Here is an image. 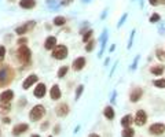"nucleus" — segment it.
<instances>
[{
    "label": "nucleus",
    "mask_w": 165,
    "mask_h": 137,
    "mask_svg": "<svg viewBox=\"0 0 165 137\" xmlns=\"http://www.w3.org/2000/svg\"><path fill=\"white\" fill-rule=\"evenodd\" d=\"M12 75H14V72L10 66H0V88L8 85L12 80Z\"/></svg>",
    "instance_id": "obj_1"
},
{
    "label": "nucleus",
    "mask_w": 165,
    "mask_h": 137,
    "mask_svg": "<svg viewBox=\"0 0 165 137\" xmlns=\"http://www.w3.org/2000/svg\"><path fill=\"white\" fill-rule=\"evenodd\" d=\"M68 70H69V68H68V66H63L62 68H59V72H58V77H59V78L65 77V74L68 73Z\"/></svg>",
    "instance_id": "obj_27"
},
{
    "label": "nucleus",
    "mask_w": 165,
    "mask_h": 137,
    "mask_svg": "<svg viewBox=\"0 0 165 137\" xmlns=\"http://www.w3.org/2000/svg\"><path fill=\"white\" fill-rule=\"evenodd\" d=\"M83 2H85V3H87V2H90V0H83Z\"/></svg>",
    "instance_id": "obj_40"
},
{
    "label": "nucleus",
    "mask_w": 165,
    "mask_h": 137,
    "mask_svg": "<svg viewBox=\"0 0 165 137\" xmlns=\"http://www.w3.org/2000/svg\"><path fill=\"white\" fill-rule=\"evenodd\" d=\"M83 89H84V87H83V85L77 87V91H76V99L80 97V95H81V92H83Z\"/></svg>",
    "instance_id": "obj_31"
},
{
    "label": "nucleus",
    "mask_w": 165,
    "mask_h": 137,
    "mask_svg": "<svg viewBox=\"0 0 165 137\" xmlns=\"http://www.w3.org/2000/svg\"><path fill=\"white\" fill-rule=\"evenodd\" d=\"M94 47H95V41L91 40V41H88L87 45H85V51H87V52H91V51L94 49Z\"/></svg>",
    "instance_id": "obj_28"
},
{
    "label": "nucleus",
    "mask_w": 165,
    "mask_h": 137,
    "mask_svg": "<svg viewBox=\"0 0 165 137\" xmlns=\"http://www.w3.org/2000/svg\"><path fill=\"white\" fill-rule=\"evenodd\" d=\"M32 137H40V136H39V134H33Z\"/></svg>",
    "instance_id": "obj_39"
},
{
    "label": "nucleus",
    "mask_w": 165,
    "mask_h": 137,
    "mask_svg": "<svg viewBox=\"0 0 165 137\" xmlns=\"http://www.w3.org/2000/svg\"><path fill=\"white\" fill-rule=\"evenodd\" d=\"M37 81V75H35V74H32V75H29V77L26 78V80L24 81V84H22V88L24 89H28L29 87H32L33 84Z\"/></svg>",
    "instance_id": "obj_10"
},
{
    "label": "nucleus",
    "mask_w": 165,
    "mask_h": 137,
    "mask_svg": "<svg viewBox=\"0 0 165 137\" xmlns=\"http://www.w3.org/2000/svg\"><path fill=\"white\" fill-rule=\"evenodd\" d=\"M164 70H165V67H164V66H161V65H158V66H153V67L150 68L151 74H154V75H161L162 73H164Z\"/></svg>",
    "instance_id": "obj_17"
},
{
    "label": "nucleus",
    "mask_w": 165,
    "mask_h": 137,
    "mask_svg": "<svg viewBox=\"0 0 165 137\" xmlns=\"http://www.w3.org/2000/svg\"><path fill=\"white\" fill-rule=\"evenodd\" d=\"M131 123H132V116L129 115V114H127L125 116H123V119H121V125H123L124 128H129Z\"/></svg>",
    "instance_id": "obj_19"
},
{
    "label": "nucleus",
    "mask_w": 165,
    "mask_h": 137,
    "mask_svg": "<svg viewBox=\"0 0 165 137\" xmlns=\"http://www.w3.org/2000/svg\"><path fill=\"white\" fill-rule=\"evenodd\" d=\"M55 44H57V39L51 36V37H48V39L45 40L44 47H45V49H52V48L55 47Z\"/></svg>",
    "instance_id": "obj_15"
},
{
    "label": "nucleus",
    "mask_w": 165,
    "mask_h": 137,
    "mask_svg": "<svg viewBox=\"0 0 165 137\" xmlns=\"http://www.w3.org/2000/svg\"><path fill=\"white\" fill-rule=\"evenodd\" d=\"M18 59L21 60L22 65H28L30 60V49L25 45H22L21 48L18 49Z\"/></svg>",
    "instance_id": "obj_2"
},
{
    "label": "nucleus",
    "mask_w": 165,
    "mask_h": 137,
    "mask_svg": "<svg viewBox=\"0 0 165 137\" xmlns=\"http://www.w3.org/2000/svg\"><path fill=\"white\" fill-rule=\"evenodd\" d=\"M92 30H88V32H85L84 33V36H83V41L84 43H88L90 41V39H91V36H92Z\"/></svg>",
    "instance_id": "obj_26"
},
{
    "label": "nucleus",
    "mask_w": 165,
    "mask_h": 137,
    "mask_svg": "<svg viewBox=\"0 0 165 137\" xmlns=\"http://www.w3.org/2000/svg\"><path fill=\"white\" fill-rule=\"evenodd\" d=\"M66 19L63 18V17H57V18L54 19V24L57 25V26H62V25H65Z\"/></svg>",
    "instance_id": "obj_24"
},
{
    "label": "nucleus",
    "mask_w": 165,
    "mask_h": 137,
    "mask_svg": "<svg viewBox=\"0 0 165 137\" xmlns=\"http://www.w3.org/2000/svg\"><path fill=\"white\" fill-rule=\"evenodd\" d=\"M149 132H150L153 136H161V134L165 132V125L164 123H160V122L153 123V125L149 128Z\"/></svg>",
    "instance_id": "obj_5"
},
{
    "label": "nucleus",
    "mask_w": 165,
    "mask_h": 137,
    "mask_svg": "<svg viewBox=\"0 0 165 137\" xmlns=\"http://www.w3.org/2000/svg\"><path fill=\"white\" fill-rule=\"evenodd\" d=\"M8 111H10V104H8V103H6V104L2 103V104H0V114L8 113Z\"/></svg>",
    "instance_id": "obj_25"
},
{
    "label": "nucleus",
    "mask_w": 165,
    "mask_h": 137,
    "mask_svg": "<svg viewBox=\"0 0 165 137\" xmlns=\"http://www.w3.org/2000/svg\"><path fill=\"white\" fill-rule=\"evenodd\" d=\"M51 97L54 99V100H58V99H61V89L58 85H54V87L51 88Z\"/></svg>",
    "instance_id": "obj_16"
},
{
    "label": "nucleus",
    "mask_w": 165,
    "mask_h": 137,
    "mask_svg": "<svg viewBox=\"0 0 165 137\" xmlns=\"http://www.w3.org/2000/svg\"><path fill=\"white\" fill-rule=\"evenodd\" d=\"M35 0H21V3H19V6L22 7V8H33L35 7Z\"/></svg>",
    "instance_id": "obj_18"
},
{
    "label": "nucleus",
    "mask_w": 165,
    "mask_h": 137,
    "mask_svg": "<svg viewBox=\"0 0 165 137\" xmlns=\"http://www.w3.org/2000/svg\"><path fill=\"white\" fill-rule=\"evenodd\" d=\"M147 121V114L144 113L143 110H138L136 111V115H135V123L138 126H143Z\"/></svg>",
    "instance_id": "obj_6"
},
{
    "label": "nucleus",
    "mask_w": 165,
    "mask_h": 137,
    "mask_svg": "<svg viewBox=\"0 0 165 137\" xmlns=\"http://www.w3.org/2000/svg\"><path fill=\"white\" fill-rule=\"evenodd\" d=\"M153 85L156 88H160V89H164L165 88V78H160V80H154Z\"/></svg>",
    "instance_id": "obj_21"
},
{
    "label": "nucleus",
    "mask_w": 165,
    "mask_h": 137,
    "mask_svg": "<svg viewBox=\"0 0 165 137\" xmlns=\"http://www.w3.org/2000/svg\"><path fill=\"white\" fill-rule=\"evenodd\" d=\"M52 56H54L55 59H65V58L68 56V48H66L65 45H58V47H55L54 52H52Z\"/></svg>",
    "instance_id": "obj_4"
},
{
    "label": "nucleus",
    "mask_w": 165,
    "mask_h": 137,
    "mask_svg": "<svg viewBox=\"0 0 165 137\" xmlns=\"http://www.w3.org/2000/svg\"><path fill=\"white\" fill-rule=\"evenodd\" d=\"M44 113H45V110L43 106H35L32 108V111H30V119L32 121H39V119L43 118Z\"/></svg>",
    "instance_id": "obj_3"
},
{
    "label": "nucleus",
    "mask_w": 165,
    "mask_h": 137,
    "mask_svg": "<svg viewBox=\"0 0 165 137\" xmlns=\"http://www.w3.org/2000/svg\"><path fill=\"white\" fill-rule=\"evenodd\" d=\"M4 55H6V48H4V47H0V62H3Z\"/></svg>",
    "instance_id": "obj_30"
},
{
    "label": "nucleus",
    "mask_w": 165,
    "mask_h": 137,
    "mask_svg": "<svg viewBox=\"0 0 165 137\" xmlns=\"http://www.w3.org/2000/svg\"><path fill=\"white\" fill-rule=\"evenodd\" d=\"M28 129H29V126H28L26 123H19V125L14 126L12 133H14V134H21V133H24V132H26Z\"/></svg>",
    "instance_id": "obj_11"
},
{
    "label": "nucleus",
    "mask_w": 165,
    "mask_h": 137,
    "mask_svg": "<svg viewBox=\"0 0 165 137\" xmlns=\"http://www.w3.org/2000/svg\"><path fill=\"white\" fill-rule=\"evenodd\" d=\"M3 122H4V123H10V119H8V118H4Z\"/></svg>",
    "instance_id": "obj_37"
},
{
    "label": "nucleus",
    "mask_w": 165,
    "mask_h": 137,
    "mask_svg": "<svg viewBox=\"0 0 165 137\" xmlns=\"http://www.w3.org/2000/svg\"><path fill=\"white\" fill-rule=\"evenodd\" d=\"M88 137H99V136H98V134H94V133H92V134H90Z\"/></svg>",
    "instance_id": "obj_38"
},
{
    "label": "nucleus",
    "mask_w": 165,
    "mask_h": 137,
    "mask_svg": "<svg viewBox=\"0 0 165 137\" xmlns=\"http://www.w3.org/2000/svg\"><path fill=\"white\" fill-rule=\"evenodd\" d=\"M134 34H135V30H132V33H131V39H129L128 48H131V45H132V40H134Z\"/></svg>",
    "instance_id": "obj_32"
},
{
    "label": "nucleus",
    "mask_w": 165,
    "mask_h": 137,
    "mask_svg": "<svg viewBox=\"0 0 165 137\" xmlns=\"http://www.w3.org/2000/svg\"><path fill=\"white\" fill-rule=\"evenodd\" d=\"M84 66H85V59H84V58H77V59L73 62V68L77 70V72H78V70H81Z\"/></svg>",
    "instance_id": "obj_13"
},
{
    "label": "nucleus",
    "mask_w": 165,
    "mask_h": 137,
    "mask_svg": "<svg viewBox=\"0 0 165 137\" xmlns=\"http://www.w3.org/2000/svg\"><path fill=\"white\" fill-rule=\"evenodd\" d=\"M134 134H135L134 129H131V128H124V130H123V133H121V136H123V137H134Z\"/></svg>",
    "instance_id": "obj_22"
},
{
    "label": "nucleus",
    "mask_w": 165,
    "mask_h": 137,
    "mask_svg": "<svg viewBox=\"0 0 165 137\" xmlns=\"http://www.w3.org/2000/svg\"><path fill=\"white\" fill-rule=\"evenodd\" d=\"M48 137H51V136H48Z\"/></svg>",
    "instance_id": "obj_41"
},
{
    "label": "nucleus",
    "mask_w": 165,
    "mask_h": 137,
    "mask_svg": "<svg viewBox=\"0 0 165 137\" xmlns=\"http://www.w3.org/2000/svg\"><path fill=\"white\" fill-rule=\"evenodd\" d=\"M125 18H127V14H124V15H123V18H121V19H120V22H118V27H120L121 25L124 24V21H125Z\"/></svg>",
    "instance_id": "obj_34"
},
{
    "label": "nucleus",
    "mask_w": 165,
    "mask_h": 137,
    "mask_svg": "<svg viewBox=\"0 0 165 137\" xmlns=\"http://www.w3.org/2000/svg\"><path fill=\"white\" fill-rule=\"evenodd\" d=\"M14 97V92L12 91H4L2 95H0V101L2 103H10L11 101V99Z\"/></svg>",
    "instance_id": "obj_9"
},
{
    "label": "nucleus",
    "mask_w": 165,
    "mask_h": 137,
    "mask_svg": "<svg viewBox=\"0 0 165 137\" xmlns=\"http://www.w3.org/2000/svg\"><path fill=\"white\" fill-rule=\"evenodd\" d=\"M25 43H28L26 39H19V40H18V44H21V45H24Z\"/></svg>",
    "instance_id": "obj_35"
},
{
    "label": "nucleus",
    "mask_w": 165,
    "mask_h": 137,
    "mask_svg": "<svg viewBox=\"0 0 165 137\" xmlns=\"http://www.w3.org/2000/svg\"><path fill=\"white\" fill-rule=\"evenodd\" d=\"M72 2H73V0H65V2H62V3H61V4H62V6H66V4L72 3Z\"/></svg>",
    "instance_id": "obj_36"
},
{
    "label": "nucleus",
    "mask_w": 165,
    "mask_h": 137,
    "mask_svg": "<svg viewBox=\"0 0 165 137\" xmlns=\"http://www.w3.org/2000/svg\"><path fill=\"white\" fill-rule=\"evenodd\" d=\"M156 56H157V59H158V60L164 62V60H165V52L161 49V48H160V49L156 51Z\"/></svg>",
    "instance_id": "obj_23"
},
{
    "label": "nucleus",
    "mask_w": 165,
    "mask_h": 137,
    "mask_svg": "<svg viewBox=\"0 0 165 137\" xmlns=\"http://www.w3.org/2000/svg\"><path fill=\"white\" fill-rule=\"evenodd\" d=\"M149 3H150L151 6H158V4H160V0H149Z\"/></svg>",
    "instance_id": "obj_33"
},
{
    "label": "nucleus",
    "mask_w": 165,
    "mask_h": 137,
    "mask_svg": "<svg viewBox=\"0 0 165 137\" xmlns=\"http://www.w3.org/2000/svg\"><path fill=\"white\" fill-rule=\"evenodd\" d=\"M142 95H143V92H142L140 88H134L131 92V95H129V100L132 101V103H136V101L140 100Z\"/></svg>",
    "instance_id": "obj_8"
},
{
    "label": "nucleus",
    "mask_w": 165,
    "mask_h": 137,
    "mask_svg": "<svg viewBox=\"0 0 165 137\" xmlns=\"http://www.w3.org/2000/svg\"><path fill=\"white\" fill-rule=\"evenodd\" d=\"M33 93H35L36 97H43V96L45 95V85H44V84H39Z\"/></svg>",
    "instance_id": "obj_12"
},
{
    "label": "nucleus",
    "mask_w": 165,
    "mask_h": 137,
    "mask_svg": "<svg viewBox=\"0 0 165 137\" xmlns=\"http://www.w3.org/2000/svg\"><path fill=\"white\" fill-rule=\"evenodd\" d=\"M68 113H69V107H68V104H59L57 107V114L59 116H65Z\"/></svg>",
    "instance_id": "obj_14"
},
{
    "label": "nucleus",
    "mask_w": 165,
    "mask_h": 137,
    "mask_svg": "<svg viewBox=\"0 0 165 137\" xmlns=\"http://www.w3.org/2000/svg\"><path fill=\"white\" fill-rule=\"evenodd\" d=\"M35 25H36V22H35V21H29L28 24L22 25V26H19V27H17V29H15V33H18V34H24V33L32 30L33 27H35Z\"/></svg>",
    "instance_id": "obj_7"
},
{
    "label": "nucleus",
    "mask_w": 165,
    "mask_h": 137,
    "mask_svg": "<svg viewBox=\"0 0 165 137\" xmlns=\"http://www.w3.org/2000/svg\"><path fill=\"white\" fill-rule=\"evenodd\" d=\"M160 19H161V17H160V14H157V12H154V14L150 17V22H151V24H156V22H158Z\"/></svg>",
    "instance_id": "obj_29"
},
{
    "label": "nucleus",
    "mask_w": 165,
    "mask_h": 137,
    "mask_svg": "<svg viewBox=\"0 0 165 137\" xmlns=\"http://www.w3.org/2000/svg\"><path fill=\"white\" fill-rule=\"evenodd\" d=\"M103 114H105V116H106L107 119H113V118H114V110L110 107V106L105 107V110H103Z\"/></svg>",
    "instance_id": "obj_20"
}]
</instances>
